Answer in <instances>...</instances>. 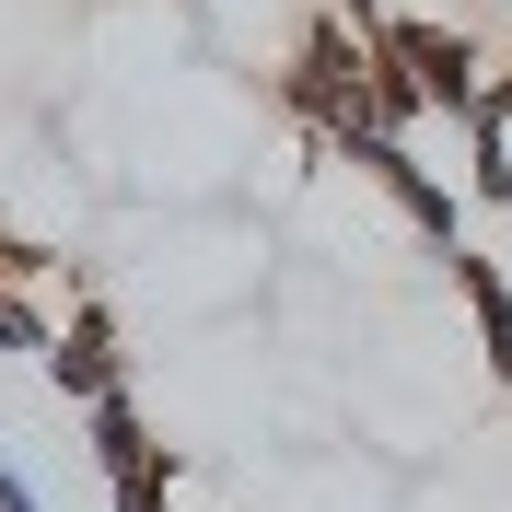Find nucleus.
I'll return each mask as SVG.
<instances>
[{"label":"nucleus","mask_w":512,"mask_h":512,"mask_svg":"<svg viewBox=\"0 0 512 512\" xmlns=\"http://www.w3.org/2000/svg\"><path fill=\"white\" fill-rule=\"evenodd\" d=\"M443 280L466 291V315H478V350H489V384L512 396V280H501V256H478V245H443Z\"/></svg>","instance_id":"nucleus-5"},{"label":"nucleus","mask_w":512,"mask_h":512,"mask_svg":"<svg viewBox=\"0 0 512 512\" xmlns=\"http://www.w3.org/2000/svg\"><path fill=\"white\" fill-rule=\"evenodd\" d=\"M466 128H501V140H512V70H489V82H478V105H466Z\"/></svg>","instance_id":"nucleus-9"},{"label":"nucleus","mask_w":512,"mask_h":512,"mask_svg":"<svg viewBox=\"0 0 512 512\" xmlns=\"http://www.w3.org/2000/svg\"><path fill=\"white\" fill-rule=\"evenodd\" d=\"M82 431H94V466H105V478H140V466H152V419H140V408H128V384H117V396H94V408H82Z\"/></svg>","instance_id":"nucleus-6"},{"label":"nucleus","mask_w":512,"mask_h":512,"mask_svg":"<svg viewBox=\"0 0 512 512\" xmlns=\"http://www.w3.org/2000/svg\"><path fill=\"white\" fill-rule=\"evenodd\" d=\"M47 338H59V303L24 291V280H0V350H12V361H47Z\"/></svg>","instance_id":"nucleus-7"},{"label":"nucleus","mask_w":512,"mask_h":512,"mask_svg":"<svg viewBox=\"0 0 512 512\" xmlns=\"http://www.w3.org/2000/svg\"><path fill=\"white\" fill-rule=\"evenodd\" d=\"M338 12H350L361 35H384V24H396V0H338Z\"/></svg>","instance_id":"nucleus-10"},{"label":"nucleus","mask_w":512,"mask_h":512,"mask_svg":"<svg viewBox=\"0 0 512 512\" xmlns=\"http://www.w3.org/2000/svg\"><path fill=\"white\" fill-rule=\"evenodd\" d=\"M384 59L408 70L419 82V105H431V117H454L466 128V105H478V82H489V59H478V35H454V24H419V12H396V24L373 35Z\"/></svg>","instance_id":"nucleus-2"},{"label":"nucleus","mask_w":512,"mask_h":512,"mask_svg":"<svg viewBox=\"0 0 512 512\" xmlns=\"http://www.w3.org/2000/svg\"><path fill=\"white\" fill-rule=\"evenodd\" d=\"M35 373L59 384L70 408H94V396H117V384H128V350H117V315H105L94 291H82V303H70V315H59V338H47V361H35Z\"/></svg>","instance_id":"nucleus-4"},{"label":"nucleus","mask_w":512,"mask_h":512,"mask_svg":"<svg viewBox=\"0 0 512 512\" xmlns=\"http://www.w3.org/2000/svg\"><path fill=\"white\" fill-rule=\"evenodd\" d=\"M361 82H373V35L338 12V0H326V12H303V35H291V59H280V105L315 128V152H338L350 128H373Z\"/></svg>","instance_id":"nucleus-1"},{"label":"nucleus","mask_w":512,"mask_h":512,"mask_svg":"<svg viewBox=\"0 0 512 512\" xmlns=\"http://www.w3.org/2000/svg\"><path fill=\"white\" fill-rule=\"evenodd\" d=\"M338 163H361V175H373V187L396 198V210H408L431 245H466V198H454L443 175H431V163L396 140V128H350V140H338Z\"/></svg>","instance_id":"nucleus-3"},{"label":"nucleus","mask_w":512,"mask_h":512,"mask_svg":"<svg viewBox=\"0 0 512 512\" xmlns=\"http://www.w3.org/2000/svg\"><path fill=\"white\" fill-rule=\"evenodd\" d=\"M0 512H47V501H35V489L12 478V466H0Z\"/></svg>","instance_id":"nucleus-11"},{"label":"nucleus","mask_w":512,"mask_h":512,"mask_svg":"<svg viewBox=\"0 0 512 512\" xmlns=\"http://www.w3.org/2000/svg\"><path fill=\"white\" fill-rule=\"evenodd\" d=\"M466 198L478 210H512V140L501 128H466Z\"/></svg>","instance_id":"nucleus-8"}]
</instances>
